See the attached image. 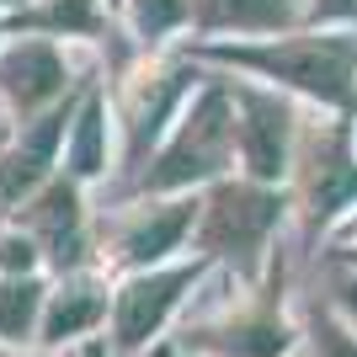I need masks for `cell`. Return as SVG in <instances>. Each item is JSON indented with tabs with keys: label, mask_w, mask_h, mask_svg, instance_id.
Listing matches in <instances>:
<instances>
[{
	"label": "cell",
	"mask_w": 357,
	"mask_h": 357,
	"mask_svg": "<svg viewBox=\"0 0 357 357\" xmlns=\"http://www.w3.org/2000/svg\"><path fill=\"white\" fill-rule=\"evenodd\" d=\"M0 357H112V352H107V336H96V342L70 347V352H43V347H0Z\"/></svg>",
	"instance_id": "20"
},
{
	"label": "cell",
	"mask_w": 357,
	"mask_h": 357,
	"mask_svg": "<svg viewBox=\"0 0 357 357\" xmlns=\"http://www.w3.org/2000/svg\"><path fill=\"white\" fill-rule=\"evenodd\" d=\"M123 16L144 48L165 43L171 32L192 27V0H123Z\"/></svg>",
	"instance_id": "18"
},
{
	"label": "cell",
	"mask_w": 357,
	"mask_h": 357,
	"mask_svg": "<svg viewBox=\"0 0 357 357\" xmlns=\"http://www.w3.org/2000/svg\"><path fill=\"white\" fill-rule=\"evenodd\" d=\"M229 96H235V155L240 171L251 181H278L294 171V149H298V128L304 123L294 118V102L283 91L251 86V80H229Z\"/></svg>",
	"instance_id": "10"
},
{
	"label": "cell",
	"mask_w": 357,
	"mask_h": 357,
	"mask_svg": "<svg viewBox=\"0 0 357 357\" xmlns=\"http://www.w3.org/2000/svg\"><path fill=\"white\" fill-rule=\"evenodd\" d=\"M197 229V192L187 197H128V208L112 213V224L96 240L102 272H149L176 261L181 245H192Z\"/></svg>",
	"instance_id": "7"
},
{
	"label": "cell",
	"mask_w": 357,
	"mask_h": 357,
	"mask_svg": "<svg viewBox=\"0 0 357 357\" xmlns=\"http://www.w3.org/2000/svg\"><path fill=\"white\" fill-rule=\"evenodd\" d=\"M347 256H357V235H352V240H347Z\"/></svg>",
	"instance_id": "25"
},
{
	"label": "cell",
	"mask_w": 357,
	"mask_h": 357,
	"mask_svg": "<svg viewBox=\"0 0 357 357\" xmlns=\"http://www.w3.org/2000/svg\"><path fill=\"white\" fill-rule=\"evenodd\" d=\"M288 197L267 181L251 176H224L197 192V229L192 251L203 261H229L240 283H256V272L267 267V240L283 224Z\"/></svg>",
	"instance_id": "3"
},
{
	"label": "cell",
	"mask_w": 357,
	"mask_h": 357,
	"mask_svg": "<svg viewBox=\"0 0 357 357\" xmlns=\"http://www.w3.org/2000/svg\"><path fill=\"white\" fill-rule=\"evenodd\" d=\"M197 64L187 54L176 59H139L134 70L112 86V128H118V160L128 176H139L149 165V155L165 144L171 123L181 118V107L197 91Z\"/></svg>",
	"instance_id": "4"
},
{
	"label": "cell",
	"mask_w": 357,
	"mask_h": 357,
	"mask_svg": "<svg viewBox=\"0 0 357 357\" xmlns=\"http://www.w3.org/2000/svg\"><path fill=\"white\" fill-rule=\"evenodd\" d=\"M336 314L357 331V278H342V283H336Z\"/></svg>",
	"instance_id": "22"
},
{
	"label": "cell",
	"mask_w": 357,
	"mask_h": 357,
	"mask_svg": "<svg viewBox=\"0 0 357 357\" xmlns=\"http://www.w3.org/2000/svg\"><path fill=\"white\" fill-rule=\"evenodd\" d=\"M75 96V70L59 38L43 32H22L0 43V107L16 128L38 123L43 112H54L59 102Z\"/></svg>",
	"instance_id": "9"
},
{
	"label": "cell",
	"mask_w": 357,
	"mask_h": 357,
	"mask_svg": "<svg viewBox=\"0 0 357 357\" xmlns=\"http://www.w3.org/2000/svg\"><path fill=\"white\" fill-rule=\"evenodd\" d=\"M310 352L314 357H357V331L336 310H314L310 314Z\"/></svg>",
	"instance_id": "19"
},
{
	"label": "cell",
	"mask_w": 357,
	"mask_h": 357,
	"mask_svg": "<svg viewBox=\"0 0 357 357\" xmlns=\"http://www.w3.org/2000/svg\"><path fill=\"white\" fill-rule=\"evenodd\" d=\"M213 261H165L149 272H128L112 283V320H107V352L112 357H149L160 336L176 326L181 304L197 294Z\"/></svg>",
	"instance_id": "5"
},
{
	"label": "cell",
	"mask_w": 357,
	"mask_h": 357,
	"mask_svg": "<svg viewBox=\"0 0 357 357\" xmlns=\"http://www.w3.org/2000/svg\"><path fill=\"white\" fill-rule=\"evenodd\" d=\"M304 22L298 0H192V32L203 43L219 38H278Z\"/></svg>",
	"instance_id": "14"
},
{
	"label": "cell",
	"mask_w": 357,
	"mask_h": 357,
	"mask_svg": "<svg viewBox=\"0 0 357 357\" xmlns=\"http://www.w3.org/2000/svg\"><path fill=\"white\" fill-rule=\"evenodd\" d=\"M48 283H54L48 272H32V278H0V347H38Z\"/></svg>",
	"instance_id": "16"
},
{
	"label": "cell",
	"mask_w": 357,
	"mask_h": 357,
	"mask_svg": "<svg viewBox=\"0 0 357 357\" xmlns=\"http://www.w3.org/2000/svg\"><path fill=\"white\" fill-rule=\"evenodd\" d=\"M0 11H16V16H22V0H0Z\"/></svg>",
	"instance_id": "24"
},
{
	"label": "cell",
	"mask_w": 357,
	"mask_h": 357,
	"mask_svg": "<svg viewBox=\"0 0 357 357\" xmlns=\"http://www.w3.org/2000/svg\"><path fill=\"white\" fill-rule=\"evenodd\" d=\"M294 203L304 213V229H326L357 203V144L347 123H314L298 128L294 149Z\"/></svg>",
	"instance_id": "8"
},
{
	"label": "cell",
	"mask_w": 357,
	"mask_h": 357,
	"mask_svg": "<svg viewBox=\"0 0 357 357\" xmlns=\"http://www.w3.org/2000/svg\"><path fill=\"white\" fill-rule=\"evenodd\" d=\"M80 96H86V86L75 91L70 102H59L54 112H43L38 123L16 128V139L0 149V219H16L64 171V139H70Z\"/></svg>",
	"instance_id": "11"
},
{
	"label": "cell",
	"mask_w": 357,
	"mask_h": 357,
	"mask_svg": "<svg viewBox=\"0 0 357 357\" xmlns=\"http://www.w3.org/2000/svg\"><path fill=\"white\" fill-rule=\"evenodd\" d=\"M80 192H86V187L59 171L27 208L16 213V224H22L32 235V245L43 251L48 278H64V272H80V267H102V261H96V240H91V219H86V197Z\"/></svg>",
	"instance_id": "12"
},
{
	"label": "cell",
	"mask_w": 357,
	"mask_h": 357,
	"mask_svg": "<svg viewBox=\"0 0 357 357\" xmlns=\"http://www.w3.org/2000/svg\"><path fill=\"white\" fill-rule=\"evenodd\" d=\"M294 342L298 331L283 314V267H272L267 288H256V298L181 326L176 352L181 357H288Z\"/></svg>",
	"instance_id": "6"
},
{
	"label": "cell",
	"mask_w": 357,
	"mask_h": 357,
	"mask_svg": "<svg viewBox=\"0 0 357 357\" xmlns=\"http://www.w3.org/2000/svg\"><path fill=\"white\" fill-rule=\"evenodd\" d=\"M112 102H107V86H86L80 107H75L70 139H64V176H75L80 187L107 176L112 165Z\"/></svg>",
	"instance_id": "15"
},
{
	"label": "cell",
	"mask_w": 357,
	"mask_h": 357,
	"mask_svg": "<svg viewBox=\"0 0 357 357\" xmlns=\"http://www.w3.org/2000/svg\"><path fill=\"white\" fill-rule=\"evenodd\" d=\"M11 139H16V123H11V118H6V107H0V149L11 144Z\"/></svg>",
	"instance_id": "23"
},
{
	"label": "cell",
	"mask_w": 357,
	"mask_h": 357,
	"mask_svg": "<svg viewBox=\"0 0 357 357\" xmlns=\"http://www.w3.org/2000/svg\"><path fill=\"white\" fill-rule=\"evenodd\" d=\"M0 38H6V32H0Z\"/></svg>",
	"instance_id": "26"
},
{
	"label": "cell",
	"mask_w": 357,
	"mask_h": 357,
	"mask_svg": "<svg viewBox=\"0 0 357 357\" xmlns=\"http://www.w3.org/2000/svg\"><path fill=\"white\" fill-rule=\"evenodd\" d=\"M357 0H310L304 6V22H352Z\"/></svg>",
	"instance_id": "21"
},
{
	"label": "cell",
	"mask_w": 357,
	"mask_h": 357,
	"mask_svg": "<svg viewBox=\"0 0 357 357\" xmlns=\"http://www.w3.org/2000/svg\"><path fill=\"white\" fill-rule=\"evenodd\" d=\"M192 64H224L267 80L272 91H298L326 107H357V32H283V38H219V43H192L181 48Z\"/></svg>",
	"instance_id": "1"
},
{
	"label": "cell",
	"mask_w": 357,
	"mask_h": 357,
	"mask_svg": "<svg viewBox=\"0 0 357 357\" xmlns=\"http://www.w3.org/2000/svg\"><path fill=\"white\" fill-rule=\"evenodd\" d=\"M16 32H43V38H102L107 16L102 0H38L22 16H11Z\"/></svg>",
	"instance_id": "17"
},
{
	"label": "cell",
	"mask_w": 357,
	"mask_h": 357,
	"mask_svg": "<svg viewBox=\"0 0 357 357\" xmlns=\"http://www.w3.org/2000/svg\"><path fill=\"white\" fill-rule=\"evenodd\" d=\"M235 96L224 75H203L192 102L171 123L165 144L149 155V165L134 176L128 197H187L235 171Z\"/></svg>",
	"instance_id": "2"
},
{
	"label": "cell",
	"mask_w": 357,
	"mask_h": 357,
	"mask_svg": "<svg viewBox=\"0 0 357 357\" xmlns=\"http://www.w3.org/2000/svg\"><path fill=\"white\" fill-rule=\"evenodd\" d=\"M112 320V283L102 267H80L48 283V304H43V326H38V347L43 352H70L86 347L96 336H107Z\"/></svg>",
	"instance_id": "13"
}]
</instances>
